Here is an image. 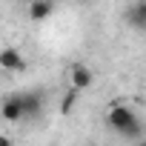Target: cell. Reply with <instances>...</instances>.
Instances as JSON below:
<instances>
[{
	"instance_id": "8fae6325",
	"label": "cell",
	"mask_w": 146,
	"mask_h": 146,
	"mask_svg": "<svg viewBox=\"0 0 146 146\" xmlns=\"http://www.w3.org/2000/svg\"><path fill=\"white\" fill-rule=\"evenodd\" d=\"M137 146H146V140H137Z\"/></svg>"
},
{
	"instance_id": "30bf717a",
	"label": "cell",
	"mask_w": 146,
	"mask_h": 146,
	"mask_svg": "<svg viewBox=\"0 0 146 146\" xmlns=\"http://www.w3.org/2000/svg\"><path fill=\"white\" fill-rule=\"evenodd\" d=\"M137 9H140V12L146 15V0H143V3H137Z\"/></svg>"
},
{
	"instance_id": "277c9868",
	"label": "cell",
	"mask_w": 146,
	"mask_h": 146,
	"mask_svg": "<svg viewBox=\"0 0 146 146\" xmlns=\"http://www.w3.org/2000/svg\"><path fill=\"white\" fill-rule=\"evenodd\" d=\"M0 69H6V72H23V69H26L23 52L15 49V46H6L3 52H0Z\"/></svg>"
},
{
	"instance_id": "5b68a950",
	"label": "cell",
	"mask_w": 146,
	"mask_h": 146,
	"mask_svg": "<svg viewBox=\"0 0 146 146\" xmlns=\"http://www.w3.org/2000/svg\"><path fill=\"white\" fill-rule=\"evenodd\" d=\"M20 100H23V115L26 120L29 117H37L43 112V95L40 92H20Z\"/></svg>"
},
{
	"instance_id": "4fadbf2b",
	"label": "cell",
	"mask_w": 146,
	"mask_h": 146,
	"mask_svg": "<svg viewBox=\"0 0 146 146\" xmlns=\"http://www.w3.org/2000/svg\"><path fill=\"white\" fill-rule=\"evenodd\" d=\"M135 3H143V0H135Z\"/></svg>"
},
{
	"instance_id": "ba28073f",
	"label": "cell",
	"mask_w": 146,
	"mask_h": 146,
	"mask_svg": "<svg viewBox=\"0 0 146 146\" xmlns=\"http://www.w3.org/2000/svg\"><path fill=\"white\" fill-rule=\"evenodd\" d=\"M129 23H132V26H140V29H146V15H143L137 6H135V9L129 12Z\"/></svg>"
},
{
	"instance_id": "7c38bea8",
	"label": "cell",
	"mask_w": 146,
	"mask_h": 146,
	"mask_svg": "<svg viewBox=\"0 0 146 146\" xmlns=\"http://www.w3.org/2000/svg\"><path fill=\"white\" fill-rule=\"evenodd\" d=\"M80 3H89V0H80Z\"/></svg>"
},
{
	"instance_id": "6da1fadb",
	"label": "cell",
	"mask_w": 146,
	"mask_h": 146,
	"mask_svg": "<svg viewBox=\"0 0 146 146\" xmlns=\"http://www.w3.org/2000/svg\"><path fill=\"white\" fill-rule=\"evenodd\" d=\"M106 123H109L115 132H120L123 137H137V135H140V120H137V115H135L129 106H123V103H112V106H109Z\"/></svg>"
},
{
	"instance_id": "52a82bcc",
	"label": "cell",
	"mask_w": 146,
	"mask_h": 146,
	"mask_svg": "<svg viewBox=\"0 0 146 146\" xmlns=\"http://www.w3.org/2000/svg\"><path fill=\"white\" fill-rule=\"evenodd\" d=\"M75 103H78V89H69L63 98H60V115H72V112H75Z\"/></svg>"
},
{
	"instance_id": "7a4b0ae2",
	"label": "cell",
	"mask_w": 146,
	"mask_h": 146,
	"mask_svg": "<svg viewBox=\"0 0 146 146\" xmlns=\"http://www.w3.org/2000/svg\"><path fill=\"white\" fill-rule=\"evenodd\" d=\"M92 83H95V75H92L89 66H83V63H72V66H69V86H72V89L83 92V89H89Z\"/></svg>"
},
{
	"instance_id": "3957f363",
	"label": "cell",
	"mask_w": 146,
	"mask_h": 146,
	"mask_svg": "<svg viewBox=\"0 0 146 146\" xmlns=\"http://www.w3.org/2000/svg\"><path fill=\"white\" fill-rule=\"evenodd\" d=\"M0 115H3V120H6V123L26 120V115H23V100H20V92H15V95H6V98H3Z\"/></svg>"
},
{
	"instance_id": "8992f818",
	"label": "cell",
	"mask_w": 146,
	"mask_h": 146,
	"mask_svg": "<svg viewBox=\"0 0 146 146\" xmlns=\"http://www.w3.org/2000/svg\"><path fill=\"white\" fill-rule=\"evenodd\" d=\"M52 12H54L52 0H32L29 3V20H35V23H46L52 17Z\"/></svg>"
},
{
	"instance_id": "9c48e42d",
	"label": "cell",
	"mask_w": 146,
	"mask_h": 146,
	"mask_svg": "<svg viewBox=\"0 0 146 146\" xmlns=\"http://www.w3.org/2000/svg\"><path fill=\"white\" fill-rule=\"evenodd\" d=\"M0 146H15V143H12V137H9V135H0Z\"/></svg>"
}]
</instances>
